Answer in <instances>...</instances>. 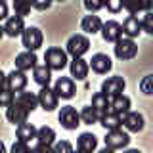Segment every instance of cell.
Segmentation results:
<instances>
[{
	"mask_svg": "<svg viewBox=\"0 0 153 153\" xmlns=\"http://www.w3.org/2000/svg\"><path fill=\"white\" fill-rule=\"evenodd\" d=\"M4 149H6V147H4V143L0 142V151H4Z\"/></svg>",
	"mask_w": 153,
	"mask_h": 153,
	"instance_id": "7bdbcfd3",
	"label": "cell"
},
{
	"mask_svg": "<svg viewBox=\"0 0 153 153\" xmlns=\"http://www.w3.org/2000/svg\"><path fill=\"white\" fill-rule=\"evenodd\" d=\"M36 54L33 50H27V52H21V54L16 56V69L19 71H31L33 67L36 65Z\"/></svg>",
	"mask_w": 153,
	"mask_h": 153,
	"instance_id": "2e32d148",
	"label": "cell"
},
{
	"mask_svg": "<svg viewBox=\"0 0 153 153\" xmlns=\"http://www.w3.org/2000/svg\"><path fill=\"white\" fill-rule=\"evenodd\" d=\"M36 147L35 149L38 151H48V149H52V146H54V140H56V132H54V128H50V126H42V128H38L36 130Z\"/></svg>",
	"mask_w": 153,
	"mask_h": 153,
	"instance_id": "ba28073f",
	"label": "cell"
},
{
	"mask_svg": "<svg viewBox=\"0 0 153 153\" xmlns=\"http://www.w3.org/2000/svg\"><path fill=\"white\" fill-rule=\"evenodd\" d=\"M142 33V23L136 16H128L123 23V35H126L128 38H136Z\"/></svg>",
	"mask_w": 153,
	"mask_h": 153,
	"instance_id": "ffe728a7",
	"label": "cell"
},
{
	"mask_svg": "<svg viewBox=\"0 0 153 153\" xmlns=\"http://www.w3.org/2000/svg\"><path fill=\"white\" fill-rule=\"evenodd\" d=\"M123 8L126 10L130 16H136L138 12H142V8H140V0H123Z\"/></svg>",
	"mask_w": 153,
	"mask_h": 153,
	"instance_id": "1f68e13d",
	"label": "cell"
},
{
	"mask_svg": "<svg viewBox=\"0 0 153 153\" xmlns=\"http://www.w3.org/2000/svg\"><path fill=\"white\" fill-rule=\"evenodd\" d=\"M109 111H113V113H117V115H121V117H123L126 111H130V98L124 96V94L113 96L111 102H109Z\"/></svg>",
	"mask_w": 153,
	"mask_h": 153,
	"instance_id": "ac0fdd59",
	"label": "cell"
},
{
	"mask_svg": "<svg viewBox=\"0 0 153 153\" xmlns=\"http://www.w3.org/2000/svg\"><path fill=\"white\" fill-rule=\"evenodd\" d=\"M8 17V6H6V2L4 0H0V21L2 19H6Z\"/></svg>",
	"mask_w": 153,
	"mask_h": 153,
	"instance_id": "ab89813d",
	"label": "cell"
},
{
	"mask_svg": "<svg viewBox=\"0 0 153 153\" xmlns=\"http://www.w3.org/2000/svg\"><path fill=\"white\" fill-rule=\"evenodd\" d=\"M140 23H142V31H146L147 35H153V12H146V16Z\"/></svg>",
	"mask_w": 153,
	"mask_h": 153,
	"instance_id": "d6a6232c",
	"label": "cell"
},
{
	"mask_svg": "<svg viewBox=\"0 0 153 153\" xmlns=\"http://www.w3.org/2000/svg\"><path fill=\"white\" fill-rule=\"evenodd\" d=\"M52 2H54V0H31L33 8H36V10H48L52 6Z\"/></svg>",
	"mask_w": 153,
	"mask_h": 153,
	"instance_id": "8d00e7d4",
	"label": "cell"
},
{
	"mask_svg": "<svg viewBox=\"0 0 153 153\" xmlns=\"http://www.w3.org/2000/svg\"><path fill=\"white\" fill-rule=\"evenodd\" d=\"M44 61L52 71H63L67 67V52L61 48H48L44 54Z\"/></svg>",
	"mask_w": 153,
	"mask_h": 153,
	"instance_id": "6da1fadb",
	"label": "cell"
},
{
	"mask_svg": "<svg viewBox=\"0 0 153 153\" xmlns=\"http://www.w3.org/2000/svg\"><path fill=\"white\" fill-rule=\"evenodd\" d=\"M84 8L88 12H98V10L105 8V0H84Z\"/></svg>",
	"mask_w": 153,
	"mask_h": 153,
	"instance_id": "836d02e7",
	"label": "cell"
},
{
	"mask_svg": "<svg viewBox=\"0 0 153 153\" xmlns=\"http://www.w3.org/2000/svg\"><path fill=\"white\" fill-rule=\"evenodd\" d=\"M2 36H4V27L0 25V38H2Z\"/></svg>",
	"mask_w": 153,
	"mask_h": 153,
	"instance_id": "b9f144b4",
	"label": "cell"
},
{
	"mask_svg": "<svg viewBox=\"0 0 153 153\" xmlns=\"http://www.w3.org/2000/svg\"><path fill=\"white\" fill-rule=\"evenodd\" d=\"M124 86H126V82H124L123 76H109L102 84V92L107 94L109 98H113V96H117V94H123Z\"/></svg>",
	"mask_w": 153,
	"mask_h": 153,
	"instance_id": "4fadbf2b",
	"label": "cell"
},
{
	"mask_svg": "<svg viewBox=\"0 0 153 153\" xmlns=\"http://www.w3.org/2000/svg\"><path fill=\"white\" fill-rule=\"evenodd\" d=\"M33 76H35V82H38L40 86H48L52 79V69L48 65H35L33 67Z\"/></svg>",
	"mask_w": 153,
	"mask_h": 153,
	"instance_id": "d4e9b609",
	"label": "cell"
},
{
	"mask_svg": "<svg viewBox=\"0 0 153 153\" xmlns=\"http://www.w3.org/2000/svg\"><path fill=\"white\" fill-rule=\"evenodd\" d=\"M102 19L98 16H84L82 21H80V29H82L84 33H88V35H96V33L102 31Z\"/></svg>",
	"mask_w": 153,
	"mask_h": 153,
	"instance_id": "603a6c76",
	"label": "cell"
},
{
	"mask_svg": "<svg viewBox=\"0 0 153 153\" xmlns=\"http://www.w3.org/2000/svg\"><path fill=\"white\" fill-rule=\"evenodd\" d=\"M13 102L19 103L21 107H25L29 113L31 111H35V109L38 107V96L36 94H33V92H25V90H19L17 96L13 98Z\"/></svg>",
	"mask_w": 153,
	"mask_h": 153,
	"instance_id": "9a60e30c",
	"label": "cell"
},
{
	"mask_svg": "<svg viewBox=\"0 0 153 153\" xmlns=\"http://www.w3.org/2000/svg\"><path fill=\"white\" fill-rule=\"evenodd\" d=\"M59 123H61V126H63V128H67V130H75V128L80 124V113L76 111L75 107H71V105L61 107Z\"/></svg>",
	"mask_w": 153,
	"mask_h": 153,
	"instance_id": "52a82bcc",
	"label": "cell"
},
{
	"mask_svg": "<svg viewBox=\"0 0 153 153\" xmlns=\"http://www.w3.org/2000/svg\"><path fill=\"white\" fill-rule=\"evenodd\" d=\"M27 117H29V111L25 107H21L19 103H16V102H12L8 105V109H6V119L12 124H21V123H27Z\"/></svg>",
	"mask_w": 153,
	"mask_h": 153,
	"instance_id": "30bf717a",
	"label": "cell"
},
{
	"mask_svg": "<svg viewBox=\"0 0 153 153\" xmlns=\"http://www.w3.org/2000/svg\"><path fill=\"white\" fill-rule=\"evenodd\" d=\"M100 123H102V126L105 130H115V128H121L123 126V117L113 111H105L102 113V117H100Z\"/></svg>",
	"mask_w": 153,
	"mask_h": 153,
	"instance_id": "7402d4cb",
	"label": "cell"
},
{
	"mask_svg": "<svg viewBox=\"0 0 153 153\" xmlns=\"http://www.w3.org/2000/svg\"><path fill=\"white\" fill-rule=\"evenodd\" d=\"M8 86L12 92H19V90H25V86H27V75H25V71H12L10 75H6V82H4Z\"/></svg>",
	"mask_w": 153,
	"mask_h": 153,
	"instance_id": "8fae6325",
	"label": "cell"
},
{
	"mask_svg": "<svg viewBox=\"0 0 153 153\" xmlns=\"http://www.w3.org/2000/svg\"><path fill=\"white\" fill-rule=\"evenodd\" d=\"M13 98H16V96H13V92L6 84L0 86V107H8V105L13 102Z\"/></svg>",
	"mask_w": 153,
	"mask_h": 153,
	"instance_id": "f546056e",
	"label": "cell"
},
{
	"mask_svg": "<svg viewBox=\"0 0 153 153\" xmlns=\"http://www.w3.org/2000/svg\"><path fill=\"white\" fill-rule=\"evenodd\" d=\"M90 67H92V71H96V73H100V75H105L107 71H111V57L109 56H105V54H96L92 56V59H90Z\"/></svg>",
	"mask_w": 153,
	"mask_h": 153,
	"instance_id": "e0dca14e",
	"label": "cell"
},
{
	"mask_svg": "<svg viewBox=\"0 0 153 153\" xmlns=\"http://www.w3.org/2000/svg\"><path fill=\"white\" fill-rule=\"evenodd\" d=\"M69 69H71V76H75L76 80H84L86 76H88L90 65H88V61L82 59V57H73Z\"/></svg>",
	"mask_w": 153,
	"mask_h": 153,
	"instance_id": "d6986e66",
	"label": "cell"
},
{
	"mask_svg": "<svg viewBox=\"0 0 153 153\" xmlns=\"http://www.w3.org/2000/svg\"><path fill=\"white\" fill-rule=\"evenodd\" d=\"M105 8L111 13H117L123 10V0H105Z\"/></svg>",
	"mask_w": 153,
	"mask_h": 153,
	"instance_id": "e575fe53",
	"label": "cell"
},
{
	"mask_svg": "<svg viewBox=\"0 0 153 153\" xmlns=\"http://www.w3.org/2000/svg\"><path fill=\"white\" fill-rule=\"evenodd\" d=\"M100 117H102V115L96 111L92 105H88V107H82V111H80V121H82L84 124H94V123H98Z\"/></svg>",
	"mask_w": 153,
	"mask_h": 153,
	"instance_id": "83f0119b",
	"label": "cell"
},
{
	"mask_svg": "<svg viewBox=\"0 0 153 153\" xmlns=\"http://www.w3.org/2000/svg\"><path fill=\"white\" fill-rule=\"evenodd\" d=\"M123 124L130 132H140L143 128V115L138 111H126L123 115Z\"/></svg>",
	"mask_w": 153,
	"mask_h": 153,
	"instance_id": "5bb4252c",
	"label": "cell"
},
{
	"mask_svg": "<svg viewBox=\"0 0 153 153\" xmlns=\"http://www.w3.org/2000/svg\"><path fill=\"white\" fill-rule=\"evenodd\" d=\"M140 8H142V12H151L153 10V0H140Z\"/></svg>",
	"mask_w": 153,
	"mask_h": 153,
	"instance_id": "f35d334b",
	"label": "cell"
},
{
	"mask_svg": "<svg viewBox=\"0 0 153 153\" xmlns=\"http://www.w3.org/2000/svg\"><path fill=\"white\" fill-rule=\"evenodd\" d=\"M102 36H103V40H107V42H115V40H119V38L123 36V25L119 21H105L103 25H102Z\"/></svg>",
	"mask_w": 153,
	"mask_h": 153,
	"instance_id": "7c38bea8",
	"label": "cell"
},
{
	"mask_svg": "<svg viewBox=\"0 0 153 153\" xmlns=\"http://www.w3.org/2000/svg\"><path fill=\"white\" fill-rule=\"evenodd\" d=\"M57 102H59V96L56 94V90L50 88V86H42L40 92H38V105L44 111H54L57 107Z\"/></svg>",
	"mask_w": 153,
	"mask_h": 153,
	"instance_id": "5b68a950",
	"label": "cell"
},
{
	"mask_svg": "<svg viewBox=\"0 0 153 153\" xmlns=\"http://www.w3.org/2000/svg\"><path fill=\"white\" fill-rule=\"evenodd\" d=\"M54 90H56V94L59 96V98L69 100V98H73V96H75L76 86H75V82H73V79H69V76H59V79L56 80Z\"/></svg>",
	"mask_w": 153,
	"mask_h": 153,
	"instance_id": "9c48e42d",
	"label": "cell"
},
{
	"mask_svg": "<svg viewBox=\"0 0 153 153\" xmlns=\"http://www.w3.org/2000/svg\"><path fill=\"white\" fill-rule=\"evenodd\" d=\"M4 82H6V75L0 71V86H4Z\"/></svg>",
	"mask_w": 153,
	"mask_h": 153,
	"instance_id": "60d3db41",
	"label": "cell"
},
{
	"mask_svg": "<svg viewBox=\"0 0 153 153\" xmlns=\"http://www.w3.org/2000/svg\"><path fill=\"white\" fill-rule=\"evenodd\" d=\"M96 147H98V140H96L94 134H90V132L80 134L79 142H76V149L82 151V153H90V151H94Z\"/></svg>",
	"mask_w": 153,
	"mask_h": 153,
	"instance_id": "cb8c5ba5",
	"label": "cell"
},
{
	"mask_svg": "<svg viewBox=\"0 0 153 153\" xmlns=\"http://www.w3.org/2000/svg\"><path fill=\"white\" fill-rule=\"evenodd\" d=\"M31 8H33L31 0H13V12L19 17H27L31 13Z\"/></svg>",
	"mask_w": 153,
	"mask_h": 153,
	"instance_id": "f1b7e54d",
	"label": "cell"
},
{
	"mask_svg": "<svg viewBox=\"0 0 153 153\" xmlns=\"http://www.w3.org/2000/svg\"><path fill=\"white\" fill-rule=\"evenodd\" d=\"M65 52L69 56H73V57H82L86 52L90 50V40H88V36H84V35H73L67 40V44H65Z\"/></svg>",
	"mask_w": 153,
	"mask_h": 153,
	"instance_id": "7a4b0ae2",
	"label": "cell"
},
{
	"mask_svg": "<svg viewBox=\"0 0 153 153\" xmlns=\"http://www.w3.org/2000/svg\"><path fill=\"white\" fill-rule=\"evenodd\" d=\"M29 149H31L29 142H23V140H17V142L12 146V151H13V153H19V151H29Z\"/></svg>",
	"mask_w": 153,
	"mask_h": 153,
	"instance_id": "d590c367",
	"label": "cell"
},
{
	"mask_svg": "<svg viewBox=\"0 0 153 153\" xmlns=\"http://www.w3.org/2000/svg\"><path fill=\"white\" fill-rule=\"evenodd\" d=\"M35 136H36V128L33 126L31 123H21V124H17V140L31 142Z\"/></svg>",
	"mask_w": 153,
	"mask_h": 153,
	"instance_id": "4316f807",
	"label": "cell"
},
{
	"mask_svg": "<svg viewBox=\"0 0 153 153\" xmlns=\"http://www.w3.org/2000/svg\"><path fill=\"white\" fill-rule=\"evenodd\" d=\"M140 90H142L146 96H153V75L143 76L142 82H140Z\"/></svg>",
	"mask_w": 153,
	"mask_h": 153,
	"instance_id": "4dcf8cb0",
	"label": "cell"
},
{
	"mask_svg": "<svg viewBox=\"0 0 153 153\" xmlns=\"http://www.w3.org/2000/svg\"><path fill=\"white\" fill-rule=\"evenodd\" d=\"M109 102H111V98H109L107 94L98 92V94H94V98H92V107L102 115L105 111H109Z\"/></svg>",
	"mask_w": 153,
	"mask_h": 153,
	"instance_id": "484cf974",
	"label": "cell"
},
{
	"mask_svg": "<svg viewBox=\"0 0 153 153\" xmlns=\"http://www.w3.org/2000/svg\"><path fill=\"white\" fill-rule=\"evenodd\" d=\"M138 54V44L132 40V38H119V40H115V56L119 57V59H132L134 56Z\"/></svg>",
	"mask_w": 153,
	"mask_h": 153,
	"instance_id": "3957f363",
	"label": "cell"
},
{
	"mask_svg": "<svg viewBox=\"0 0 153 153\" xmlns=\"http://www.w3.org/2000/svg\"><path fill=\"white\" fill-rule=\"evenodd\" d=\"M21 42L27 50H38L42 46V33L36 27H25L21 33Z\"/></svg>",
	"mask_w": 153,
	"mask_h": 153,
	"instance_id": "8992f818",
	"label": "cell"
},
{
	"mask_svg": "<svg viewBox=\"0 0 153 153\" xmlns=\"http://www.w3.org/2000/svg\"><path fill=\"white\" fill-rule=\"evenodd\" d=\"M130 143V136L126 132H123L121 128H115V130H107L105 136V146L107 149H123Z\"/></svg>",
	"mask_w": 153,
	"mask_h": 153,
	"instance_id": "277c9868",
	"label": "cell"
},
{
	"mask_svg": "<svg viewBox=\"0 0 153 153\" xmlns=\"http://www.w3.org/2000/svg\"><path fill=\"white\" fill-rule=\"evenodd\" d=\"M25 29V23H23V17L19 16H13V17H8L6 19V25H4V35L8 36H17L23 33Z\"/></svg>",
	"mask_w": 153,
	"mask_h": 153,
	"instance_id": "44dd1931",
	"label": "cell"
},
{
	"mask_svg": "<svg viewBox=\"0 0 153 153\" xmlns=\"http://www.w3.org/2000/svg\"><path fill=\"white\" fill-rule=\"evenodd\" d=\"M52 149L54 151H73V146L67 143V142H57V143L52 146Z\"/></svg>",
	"mask_w": 153,
	"mask_h": 153,
	"instance_id": "74e56055",
	"label": "cell"
},
{
	"mask_svg": "<svg viewBox=\"0 0 153 153\" xmlns=\"http://www.w3.org/2000/svg\"><path fill=\"white\" fill-rule=\"evenodd\" d=\"M57 2H65V0H57Z\"/></svg>",
	"mask_w": 153,
	"mask_h": 153,
	"instance_id": "ee69618b",
	"label": "cell"
}]
</instances>
